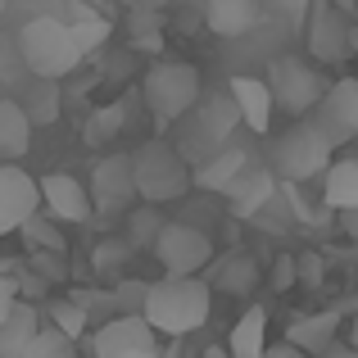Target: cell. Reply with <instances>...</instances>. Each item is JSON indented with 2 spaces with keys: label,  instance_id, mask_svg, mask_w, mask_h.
<instances>
[{
  "label": "cell",
  "instance_id": "7c38bea8",
  "mask_svg": "<svg viewBox=\"0 0 358 358\" xmlns=\"http://www.w3.org/2000/svg\"><path fill=\"white\" fill-rule=\"evenodd\" d=\"M308 118L327 131V141H331L336 150H345L350 141H358V78H336L331 91L322 96V105Z\"/></svg>",
  "mask_w": 358,
  "mask_h": 358
},
{
  "label": "cell",
  "instance_id": "9a60e30c",
  "mask_svg": "<svg viewBox=\"0 0 358 358\" xmlns=\"http://www.w3.org/2000/svg\"><path fill=\"white\" fill-rule=\"evenodd\" d=\"M231 100H236L245 127L254 131V136H268L272 131V114H277V91H272L268 78H231Z\"/></svg>",
  "mask_w": 358,
  "mask_h": 358
},
{
  "label": "cell",
  "instance_id": "ffe728a7",
  "mask_svg": "<svg viewBox=\"0 0 358 358\" xmlns=\"http://www.w3.org/2000/svg\"><path fill=\"white\" fill-rule=\"evenodd\" d=\"M204 23L218 36H245L259 23V0H204Z\"/></svg>",
  "mask_w": 358,
  "mask_h": 358
},
{
  "label": "cell",
  "instance_id": "ba28073f",
  "mask_svg": "<svg viewBox=\"0 0 358 358\" xmlns=\"http://www.w3.org/2000/svg\"><path fill=\"white\" fill-rule=\"evenodd\" d=\"M308 55L317 64H345L354 55V27L350 9H341L336 0H313L308 9Z\"/></svg>",
  "mask_w": 358,
  "mask_h": 358
},
{
  "label": "cell",
  "instance_id": "5bb4252c",
  "mask_svg": "<svg viewBox=\"0 0 358 358\" xmlns=\"http://www.w3.org/2000/svg\"><path fill=\"white\" fill-rule=\"evenodd\" d=\"M131 350H159V331L150 317H109L96 336H91V354L96 358H114Z\"/></svg>",
  "mask_w": 358,
  "mask_h": 358
},
{
  "label": "cell",
  "instance_id": "e575fe53",
  "mask_svg": "<svg viewBox=\"0 0 358 358\" xmlns=\"http://www.w3.org/2000/svg\"><path fill=\"white\" fill-rule=\"evenodd\" d=\"M295 281H299V259L281 254V259H277V268H272V286H277V290H290Z\"/></svg>",
  "mask_w": 358,
  "mask_h": 358
},
{
  "label": "cell",
  "instance_id": "52a82bcc",
  "mask_svg": "<svg viewBox=\"0 0 358 358\" xmlns=\"http://www.w3.org/2000/svg\"><path fill=\"white\" fill-rule=\"evenodd\" d=\"M268 82H272V91H277V105L281 109H290V114H313L317 105H322V96L331 91V82L322 78V69L317 64H308V59H272V69H268Z\"/></svg>",
  "mask_w": 358,
  "mask_h": 358
},
{
  "label": "cell",
  "instance_id": "f35d334b",
  "mask_svg": "<svg viewBox=\"0 0 358 358\" xmlns=\"http://www.w3.org/2000/svg\"><path fill=\"white\" fill-rule=\"evenodd\" d=\"M114 358H159V350H131V354H114Z\"/></svg>",
  "mask_w": 358,
  "mask_h": 358
},
{
  "label": "cell",
  "instance_id": "d6a6232c",
  "mask_svg": "<svg viewBox=\"0 0 358 358\" xmlns=\"http://www.w3.org/2000/svg\"><path fill=\"white\" fill-rule=\"evenodd\" d=\"M127 254H131V245L127 241H105V245H96V272L100 277H118V268L127 263Z\"/></svg>",
  "mask_w": 358,
  "mask_h": 358
},
{
  "label": "cell",
  "instance_id": "f1b7e54d",
  "mask_svg": "<svg viewBox=\"0 0 358 358\" xmlns=\"http://www.w3.org/2000/svg\"><path fill=\"white\" fill-rule=\"evenodd\" d=\"M18 236H23V245H27V250H55V254H64V250H69V241H64V231L55 227L50 218H41V213H36V218L27 222L23 231H18Z\"/></svg>",
  "mask_w": 358,
  "mask_h": 358
},
{
  "label": "cell",
  "instance_id": "d4e9b609",
  "mask_svg": "<svg viewBox=\"0 0 358 358\" xmlns=\"http://www.w3.org/2000/svg\"><path fill=\"white\" fill-rule=\"evenodd\" d=\"M122 122H127V105H122V100H114V105H100L96 114L87 118V127H82V141H87V145H96V150H105V145H114V136L122 131Z\"/></svg>",
  "mask_w": 358,
  "mask_h": 358
},
{
  "label": "cell",
  "instance_id": "30bf717a",
  "mask_svg": "<svg viewBox=\"0 0 358 358\" xmlns=\"http://www.w3.org/2000/svg\"><path fill=\"white\" fill-rule=\"evenodd\" d=\"M41 204H45V191L32 173H23L18 164L0 168V231L5 236H18L41 213Z\"/></svg>",
  "mask_w": 358,
  "mask_h": 358
},
{
  "label": "cell",
  "instance_id": "7bdbcfd3",
  "mask_svg": "<svg viewBox=\"0 0 358 358\" xmlns=\"http://www.w3.org/2000/svg\"><path fill=\"white\" fill-rule=\"evenodd\" d=\"M354 55H358V27H354Z\"/></svg>",
  "mask_w": 358,
  "mask_h": 358
},
{
  "label": "cell",
  "instance_id": "f546056e",
  "mask_svg": "<svg viewBox=\"0 0 358 358\" xmlns=\"http://www.w3.org/2000/svg\"><path fill=\"white\" fill-rule=\"evenodd\" d=\"M73 32H78V45H82V50H100V45H105L109 41V23H105V18H96V14H91V9H73Z\"/></svg>",
  "mask_w": 358,
  "mask_h": 358
},
{
  "label": "cell",
  "instance_id": "44dd1931",
  "mask_svg": "<svg viewBox=\"0 0 358 358\" xmlns=\"http://www.w3.org/2000/svg\"><path fill=\"white\" fill-rule=\"evenodd\" d=\"M336 331H341V313H308L286 327V341L304 354H327L336 345Z\"/></svg>",
  "mask_w": 358,
  "mask_h": 358
},
{
  "label": "cell",
  "instance_id": "7a4b0ae2",
  "mask_svg": "<svg viewBox=\"0 0 358 358\" xmlns=\"http://www.w3.org/2000/svg\"><path fill=\"white\" fill-rule=\"evenodd\" d=\"M18 55L32 78H69L87 59L73 23H64V18H27L18 27Z\"/></svg>",
  "mask_w": 358,
  "mask_h": 358
},
{
  "label": "cell",
  "instance_id": "d590c367",
  "mask_svg": "<svg viewBox=\"0 0 358 358\" xmlns=\"http://www.w3.org/2000/svg\"><path fill=\"white\" fill-rule=\"evenodd\" d=\"M299 281L304 286H322V254H299Z\"/></svg>",
  "mask_w": 358,
  "mask_h": 358
},
{
  "label": "cell",
  "instance_id": "ab89813d",
  "mask_svg": "<svg viewBox=\"0 0 358 358\" xmlns=\"http://www.w3.org/2000/svg\"><path fill=\"white\" fill-rule=\"evenodd\" d=\"M313 358H350V354H345V350H336V345H331L327 354H313Z\"/></svg>",
  "mask_w": 358,
  "mask_h": 358
},
{
  "label": "cell",
  "instance_id": "2e32d148",
  "mask_svg": "<svg viewBox=\"0 0 358 358\" xmlns=\"http://www.w3.org/2000/svg\"><path fill=\"white\" fill-rule=\"evenodd\" d=\"M41 331L45 322L36 313V299H18L9 313H0V358H23Z\"/></svg>",
  "mask_w": 358,
  "mask_h": 358
},
{
  "label": "cell",
  "instance_id": "4fadbf2b",
  "mask_svg": "<svg viewBox=\"0 0 358 358\" xmlns=\"http://www.w3.org/2000/svg\"><path fill=\"white\" fill-rule=\"evenodd\" d=\"M41 191H45V213L55 222H91V213H96V195L73 173H45Z\"/></svg>",
  "mask_w": 358,
  "mask_h": 358
},
{
  "label": "cell",
  "instance_id": "8fae6325",
  "mask_svg": "<svg viewBox=\"0 0 358 358\" xmlns=\"http://www.w3.org/2000/svg\"><path fill=\"white\" fill-rule=\"evenodd\" d=\"M91 195H96L100 213H122L131 200H141L136 159H131L127 150H109V155L96 164V173H91Z\"/></svg>",
  "mask_w": 358,
  "mask_h": 358
},
{
  "label": "cell",
  "instance_id": "e0dca14e",
  "mask_svg": "<svg viewBox=\"0 0 358 358\" xmlns=\"http://www.w3.org/2000/svg\"><path fill=\"white\" fill-rule=\"evenodd\" d=\"M272 191H277V168H245L222 195H227L236 218H254V213L272 200Z\"/></svg>",
  "mask_w": 358,
  "mask_h": 358
},
{
  "label": "cell",
  "instance_id": "cb8c5ba5",
  "mask_svg": "<svg viewBox=\"0 0 358 358\" xmlns=\"http://www.w3.org/2000/svg\"><path fill=\"white\" fill-rule=\"evenodd\" d=\"M245 168H250V155H245V150H236V145H227V150H218L209 164L195 168V186H200V191H218V195H222V191H227V186L245 173Z\"/></svg>",
  "mask_w": 358,
  "mask_h": 358
},
{
  "label": "cell",
  "instance_id": "3957f363",
  "mask_svg": "<svg viewBox=\"0 0 358 358\" xmlns=\"http://www.w3.org/2000/svg\"><path fill=\"white\" fill-rule=\"evenodd\" d=\"M136 159V186H141V204H168L182 200L186 191L195 186V168L186 164V155L168 141L150 136L131 150Z\"/></svg>",
  "mask_w": 358,
  "mask_h": 358
},
{
  "label": "cell",
  "instance_id": "4dcf8cb0",
  "mask_svg": "<svg viewBox=\"0 0 358 358\" xmlns=\"http://www.w3.org/2000/svg\"><path fill=\"white\" fill-rule=\"evenodd\" d=\"M23 358H78V341H73V336H64L59 327H45Z\"/></svg>",
  "mask_w": 358,
  "mask_h": 358
},
{
  "label": "cell",
  "instance_id": "277c9868",
  "mask_svg": "<svg viewBox=\"0 0 358 358\" xmlns=\"http://www.w3.org/2000/svg\"><path fill=\"white\" fill-rule=\"evenodd\" d=\"M141 96H145V109L159 122H182L200 105V69L182 59H159L141 78Z\"/></svg>",
  "mask_w": 358,
  "mask_h": 358
},
{
  "label": "cell",
  "instance_id": "836d02e7",
  "mask_svg": "<svg viewBox=\"0 0 358 358\" xmlns=\"http://www.w3.org/2000/svg\"><path fill=\"white\" fill-rule=\"evenodd\" d=\"M32 268L41 272L45 281H64L69 272H64V254H55V250H32Z\"/></svg>",
  "mask_w": 358,
  "mask_h": 358
},
{
  "label": "cell",
  "instance_id": "74e56055",
  "mask_svg": "<svg viewBox=\"0 0 358 358\" xmlns=\"http://www.w3.org/2000/svg\"><path fill=\"white\" fill-rule=\"evenodd\" d=\"M204 358H231V350H227V345H209V350H204Z\"/></svg>",
  "mask_w": 358,
  "mask_h": 358
},
{
  "label": "cell",
  "instance_id": "b9f144b4",
  "mask_svg": "<svg viewBox=\"0 0 358 358\" xmlns=\"http://www.w3.org/2000/svg\"><path fill=\"white\" fill-rule=\"evenodd\" d=\"M336 5H341V9H350V5H358V0H336Z\"/></svg>",
  "mask_w": 358,
  "mask_h": 358
},
{
  "label": "cell",
  "instance_id": "4316f807",
  "mask_svg": "<svg viewBox=\"0 0 358 358\" xmlns=\"http://www.w3.org/2000/svg\"><path fill=\"white\" fill-rule=\"evenodd\" d=\"M164 227L168 222L159 218V204H141V209H131V218H127V245L131 250H155L159 236H164Z\"/></svg>",
  "mask_w": 358,
  "mask_h": 358
},
{
  "label": "cell",
  "instance_id": "60d3db41",
  "mask_svg": "<svg viewBox=\"0 0 358 358\" xmlns=\"http://www.w3.org/2000/svg\"><path fill=\"white\" fill-rule=\"evenodd\" d=\"M354 350H358V313H354Z\"/></svg>",
  "mask_w": 358,
  "mask_h": 358
},
{
  "label": "cell",
  "instance_id": "6da1fadb",
  "mask_svg": "<svg viewBox=\"0 0 358 358\" xmlns=\"http://www.w3.org/2000/svg\"><path fill=\"white\" fill-rule=\"evenodd\" d=\"M213 308V286L200 277H164L150 290L145 317L155 322L159 336H191L209 322Z\"/></svg>",
  "mask_w": 358,
  "mask_h": 358
},
{
  "label": "cell",
  "instance_id": "ac0fdd59",
  "mask_svg": "<svg viewBox=\"0 0 358 358\" xmlns=\"http://www.w3.org/2000/svg\"><path fill=\"white\" fill-rule=\"evenodd\" d=\"M209 286L222 290V295H254V286H259V263H254V254L231 250V254H222L218 263H209Z\"/></svg>",
  "mask_w": 358,
  "mask_h": 358
},
{
  "label": "cell",
  "instance_id": "7402d4cb",
  "mask_svg": "<svg viewBox=\"0 0 358 358\" xmlns=\"http://www.w3.org/2000/svg\"><path fill=\"white\" fill-rule=\"evenodd\" d=\"M322 204H327V209H341V213L358 209V155L336 159V164L327 168V177H322Z\"/></svg>",
  "mask_w": 358,
  "mask_h": 358
},
{
  "label": "cell",
  "instance_id": "1f68e13d",
  "mask_svg": "<svg viewBox=\"0 0 358 358\" xmlns=\"http://www.w3.org/2000/svg\"><path fill=\"white\" fill-rule=\"evenodd\" d=\"M87 317H91V313L78 304V299H59V304H50V327H59V331L73 336V341L87 331Z\"/></svg>",
  "mask_w": 358,
  "mask_h": 358
},
{
  "label": "cell",
  "instance_id": "603a6c76",
  "mask_svg": "<svg viewBox=\"0 0 358 358\" xmlns=\"http://www.w3.org/2000/svg\"><path fill=\"white\" fill-rule=\"evenodd\" d=\"M227 350H231V358H263L268 354V313L259 304L236 317V327L227 336Z\"/></svg>",
  "mask_w": 358,
  "mask_h": 358
},
{
  "label": "cell",
  "instance_id": "d6986e66",
  "mask_svg": "<svg viewBox=\"0 0 358 358\" xmlns=\"http://www.w3.org/2000/svg\"><path fill=\"white\" fill-rule=\"evenodd\" d=\"M32 131H36V122H32V114H27V105L0 100V155H5V164H18V159L27 155Z\"/></svg>",
  "mask_w": 358,
  "mask_h": 358
},
{
  "label": "cell",
  "instance_id": "8992f818",
  "mask_svg": "<svg viewBox=\"0 0 358 358\" xmlns=\"http://www.w3.org/2000/svg\"><path fill=\"white\" fill-rule=\"evenodd\" d=\"M236 122H245V118H241L236 100H231V91H227V96L204 100V105H195V114L182 118V131H186L182 155L195 159V168L209 164L218 150H227V136L236 131Z\"/></svg>",
  "mask_w": 358,
  "mask_h": 358
},
{
  "label": "cell",
  "instance_id": "8d00e7d4",
  "mask_svg": "<svg viewBox=\"0 0 358 358\" xmlns=\"http://www.w3.org/2000/svg\"><path fill=\"white\" fill-rule=\"evenodd\" d=\"M263 358H308V354H304V350H295V345L286 341V345H268V354H263Z\"/></svg>",
  "mask_w": 358,
  "mask_h": 358
},
{
  "label": "cell",
  "instance_id": "83f0119b",
  "mask_svg": "<svg viewBox=\"0 0 358 358\" xmlns=\"http://www.w3.org/2000/svg\"><path fill=\"white\" fill-rule=\"evenodd\" d=\"M150 290H155V281H141V277H118V286H114L118 317H145V308H150Z\"/></svg>",
  "mask_w": 358,
  "mask_h": 358
},
{
  "label": "cell",
  "instance_id": "9c48e42d",
  "mask_svg": "<svg viewBox=\"0 0 358 358\" xmlns=\"http://www.w3.org/2000/svg\"><path fill=\"white\" fill-rule=\"evenodd\" d=\"M155 259L164 263L168 277H195V272H204L213 263V241L191 222H168L155 245Z\"/></svg>",
  "mask_w": 358,
  "mask_h": 358
},
{
  "label": "cell",
  "instance_id": "484cf974",
  "mask_svg": "<svg viewBox=\"0 0 358 358\" xmlns=\"http://www.w3.org/2000/svg\"><path fill=\"white\" fill-rule=\"evenodd\" d=\"M59 109H64L59 78H36L32 96H27V114H32V122L36 127H50V122H59Z\"/></svg>",
  "mask_w": 358,
  "mask_h": 358
},
{
  "label": "cell",
  "instance_id": "5b68a950",
  "mask_svg": "<svg viewBox=\"0 0 358 358\" xmlns=\"http://www.w3.org/2000/svg\"><path fill=\"white\" fill-rule=\"evenodd\" d=\"M331 155H336V145L327 141V131L304 114L277 145H272V168H277V177H286V182H313V177H327V168L336 164Z\"/></svg>",
  "mask_w": 358,
  "mask_h": 358
}]
</instances>
